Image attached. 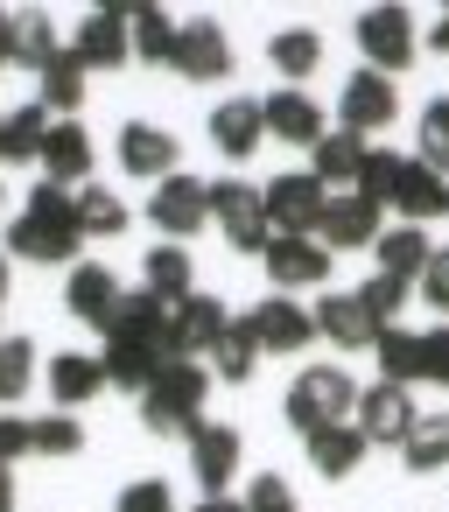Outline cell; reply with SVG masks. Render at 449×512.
Here are the masks:
<instances>
[{
  "label": "cell",
  "instance_id": "c3c4849f",
  "mask_svg": "<svg viewBox=\"0 0 449 512\" xmlns=\"http://www.w3.org/2000/svg\"><path fill=\"white\" fill-rule=\"evenodd\" d=\"M22 456H36V421L29 414H0V463H22Z\"/></svg>",
  "mask_w": 449,
  "mask_h": 512
},
{
  "label": "cell",
  "instance_id": "836d02e7",
  "mask_svg": "<svg viewBox=\"0 0 449 512\" xmlns=\"http://www.w3.org/2000/svg\"><path fill=\"white\" fill-rule=\"evenodd\" d=\"M43 141H50V113L43 106L0 113V162H43Z\"/></svg>",
  "mask_w": 449,
  "mask_h": 512
},
{
  "label": "cell",
  "instance_id": "4fadbf2b",
  "mask_svg": "<svg viewBox=\"0 0 449 512\" xmlns=\"http://www.w3.org/2000/svg\"><path fill=\"white\" fill-rule=\"evenodd\" d=\"M176 78H190V85H218V78H232V43H225V29H218L211 15H190V22H183Z\"/></svg>",
  "mask_w": 449,
  "mask_h": 512
},
{
  "label": "cell",
  "instance_id": "1f68e13d",
  "mask_svg": "<svg viewBox=\"0 0 449 512\" xmlns=\"http://www.w3.org/2000/svg\"><path fill=\"white\" fill-rule=\"evenodd\" d=\"M260 358H267V351H260V337H253V316H232V323H225V337L211 344V372H218L225 386H246Z\"/></svg>",
  "mask_w": 449,
  "mask_h": 512
},
{
  "label": "cell",
  "instance_id": "6da1fadb",
  "mask_svg": "<svg viewBox=\"0 0 449 512\" xmlns=\"http://www.w3.org/2000/svg\"><path fill=\"white\" fill-rule=\"evenodd\" d=\"M78 246H85V232H78V190H64L50 176L29 190L22 218L0 232V253H8V260H36V267H57V260L78 267Z\"/></svg>",
  "mask_w": 449,
  "mask_h": 512
},
{
  "label": "cell",
  "instance_id": "60d3db41",
  "mask_svg": "<svg viewBox=\"0 0 449 512\" xmlns=\"http://www.w3.org/2000/svg\"><path fill=\"white\" fill-rule=\"evenodd\" d=\"M414 162L449 176V99H428L421 106V127H414Z\"/></svg>",
  "mask_w": 449,
  "mask_h": 512
},
{
  "label": "cell",
  "instance_id": "83f0119b",
  "mask_svg": "<svg viewBox=\"0 0 449 512\" xmlns=\"http://www.w3.org/2000/svg\"><path fill=\"white\" fill-rule=\"evenodd\" d=\"M99 365H106V386H127V393H148L155 379H162V351L155 344H127V337H106V351H99Z\"/></svg>",
  "mask_w": 449,
  "mask_h": 512
},
{
  "label": "cell",
  "instance_id": "9c48e42d",
  "mask_svg": "<svg viewBox=\"0 0 449 512\" xmlns=\"http://www.w3.org/2000/svg\"><path fill=\"white\" fill-rule=\"evenodd\" d=\"M127 22H134V8H92L64 50H71L85 71H120V64L134 57V29H127Z\"/></svg>",
  "mask_w": 449,
  "mask_h": 512
},
{
  "label": "cell",
  "instance_id": "9a60e30c",
  "mask_svg": "<svg viewBox=\"0 0 449 512\" xmlns=\"http://www.w3.org/2000/svg\"><path fill=\"white\" fill-rule=\"evenodd\" d=\"M330 246H316V239H274L267 253H260V267H267V281H274V295H295V288H323L330 281Z\"/></svg>",
  "mask_w": 449,
  "mask_h": 512
},
{
  "label": "cell",
  "instance_id": "7dc6e473",
  "mask_svg": "<svg viewBox=\"0 0 449 512\" xmlns=\"http://www.w3.org/2000/svg\"><path fill=\"white\" fill-rule=\"evenodd\" d=\"M414 302H428L435 316H449V246H435V260L421 267V281H414Z\"/></svg>",
  "mask_w": 449,
  "mask_h": 512
},
{
  "label": "cell",
  "instance_id": "d6986e66",
  "mask_svg": "<svg viewBox=\"0 0 449 512\" xmlns=\"http://www.w3.org/2000/svg\"><path fill=\"white\" fill-rule=\"evenodd\" d=\"M260 113H267V134H281V141H295V148H316V141L330 134L323 106H316L302 85H274V92L260 99Z\"/></svg>",
  "mask_w": 449,
  "mask_h": 512
},
{
  "label": "cell",
  "instance_id": "b9f144b4",
  "mask_svg": "<svg viewBox=\"0 0 449 512\" xmlns=\"http://www.w3.org/2000/svg\"><path fill=\"white\" fill-rule=\"evenodd\" d=\"M400 169H407V155H393V148H365V169H358V197L365 204H393V190H400Z\"/></svg>",
  "mask_w": 449,
  "mask_h": 512
},
{
  "label": "cell",
  "instance_id": "603a6c76",
  "mask_svg": "<svg viewBox=\"0 0 449 512\" xmlns=\"http://www.w3.org/2000/svg\"><path fill=\"white\" fill-rule=\"evenodd\" d=\"M43 379H50V400H57L64 414L106 393V365H99V351H57Z\"/></svg>",
  "mask_w": 449,
  "mask_h": 512
},
{
  "label": "cell",
  "instance_id": "277c9868",
  "mask_svg": "<svg viewBox=\"0 0 449 512\" xmlns=\"http://www.w3.org/2000/svg\"><path fill=\"white\" fill-rule=\"evenodd\" d=\"M260 204H267V225H274V239H316L330 190H323L309 169H288V176L260 183Z\"/></svg>",
  "mask_w": 449,
  "mask_h": 512
},
{
  "label": "cell",
  "instance_id": "816d5d0a",
  "mask_svg": "<svg viewBox=\"0 0 449 512\" xmlns=\"http://www.w3.org/2000/svg\"><path fill=\"white\" fill-rule=\"evenodd\" d=\"M428 50H442V57H449V8H442V15H435V29H428Z\"/></svg>",
  "mask_w": 449,
  "mask_h": 512
},
{
  "label": "cell",
  "instance_id": "7402d4cb",
  "mask_svg": "<svg viewBox=\"0 0 449 512\" xmlns=\"http://www.w3.org/2000/svg\"><path fill=\"white\" fill-rule=\"evenodd\" d=\"M43 169H50V183H64V190H85V183H92V134H85L78 120H50Z\"/></svg>",
  "mask_w": 449,
  "mask_h": 512
},
{
  "label": "cell",
  "instance_id": "ffe728a7",
  "mask_svg": "<svg viewBox=\"0 0 449 512\" xmlns=\"http://www.w3.org/2000/svg\"><path fill=\"white\" fill-rule=\"evenodd\" d=\"M253 337H260V351L295 358V351L316 344V316L302 302H288V295H267V302H253Z\"/></svg>",
  "mask_w": 449,
  "mask_h": 512
},
{
  "label": "cell",
  "instance_id": "52a82bcc",
  "mask_svg": "<svg viewBox=\"0 0 449 512\" xmlns=\"http://www.w3.org/2000/svg\"><path fill=\"white\" fill-rule=\"evenodd\" d=\"M148 225L162 232V239H197L204 225H211V183H197V176H169V183H155V197H148Z\"/></svg>",
  "mask_w": 449,
  "mask_h": 512
},
{
  "label": "cell",
  "instance_id": "d6a6232c",
  "mask_svg": "<svg viewBox=\"0 0 449 512\" xmlns=\"http://www.w3.org/2000/svg\"><path fill=\"white\" fill-rule=\"evenodd\" d=\"M400 463H407L414 477L449 470V414H414V428H407V442H400Z\"/></svg>",
  "mask_w": 449,
  "mask_h": 512
},
{
  "label": "cell",
  "instance_id": "f35d334b",
  "mask_svg": "<svg viewBox=\"0 0 449 512\" xmlns=\"http://www.w3.org/2000/svg\"><path fill=\"white\" fill-rule=\"evenodd\" d=\"M372 351H379V379H393V386H414L421 379V330H400L393 323V330H379Z\"/></svg>",
  "mask_w": 449,
  "mask_h": 512
},
{
  "label": "cell",
  "instance_id": "11a10c76",
  "mask_svg": "<svg viewBox=\"0 0 449 512\" xmlns=\"http://www.w3.org/2000/svg\"><path fill=\"white\" fill-rule=\"evenodd\" d=\"M0 302H8V253H0Z\"/></svg>",
  "mask_w": 449,
  "mask_h": 512
},
{
  "label": "cell",
  "instance_id": "4316f807",
  "mask_svg": "<svg viewBox=\"0 0 449 512\" xmlns=\"http://www.w3.org/2000/svg\"><path fill=\"white\" fill-rule=\"evenodd\" d=\"M372 260H379V274L386 281H421V267L435 260V246H428V232L421 225H393V232H379V246H372Z\"/></svg>",
  "mask_w": 449,
  "mask_h": 512
},
{
  "label": "cell",
  "instance_id": "8992f818",
  "mask_svg": "<svg viewBox=\"0 0 449 512\" xmlns=\"http://www.w3.org/2000/svg\"><path fill=\"white\" fill-rule=\"evenodd\" d=\"M358 50H365V71L400 78V71L414 64V50H421L414 15H407V8H365V15H358Z\"/></svg>",
  "mask_w": 449,
  "mask_h": 512
},
{
  "label": "cell",
  "instance_id": "74e56055",
  "mask_svg": "<svg viewBox=\"0 0 449 512\" xmlns=\"http://www.w3.org/2000/svg\"><path fill=\"white\" fill-rule=\"evenodd\" d=\"M78 232H85V239H120V232H127V204H120V190L85 183V190H78Z\"/></svg>",
  "mask_w": 449,
  "mask_h": 512
},
{
  "label": "cell",
  "instance_id": "4dcf8cb0",
  "mask_svg": "<svg viewBox=\"0 0 449 512\" xmlns=\"http://www.w3.org/2000/svg\"><path fill=\"white\" fill-rule=\"evenodd\" d=\"M106 337L155 344V351H162V337H169V302H162V295H148V288H127V295H120V316H113V330H106Z\"/></svg>",
  "mask_w": 449,
  "mask_h": 512
},
{
  "label": "cell",
  "instance_id": "e0dca14e",
  "mask_svg": "<svg viewBox=\"0 0 449 512\" xmlns=\"http://www.w3.org/2000/svg\"><path fill=\"white\" fill-rule=\"evenodd\" d=\"M239 456H246V442H239V428H225V421H204V428L190 435V477L204 484V498H225V484L239 477Z\"/></svg>",
  "mask_w": 449,
  "mask_h": 512
},
{
  "label": "cell",
  "instance_id": "f907efd6",
  "mask_svg": "<svg viewBox=\"0 0 449 512\" xmlns=\"http://www.w3.org/2000/svg\"><path fill=\"white\" fill-rule=\"evenodd\" d=\"M15 57V8H0V64Z\"/></svg>",
  "mask_w": 449,
  "mask_h": 512
},
{
  "label": "cell",
  "instance_id": "ba28073f",
  "mask_svg": "<svg viewBox=\"0 0 449 512\" xmlns=\"http://www.w3.org/2000/svg\"><path fill=\"white\" fill-rule=\"evenodd\" d=\"M225 302L218 295H183V302H169V337H162V358H211V344L225 337Z\"/></svg>",
  "mask_w": 449,
  "mask_h": 512
},
{
  "label": "cell",
  "instance_id": "f1b7e54d",
  "mask_svg": "<svg viewBox=\"0 0 449 512\" xmlns=\"http://www.w3.org/2000/svg\"><path fill=\"white\" fill-rule=\"evenodd\" d=\"M302 449H309V470L337 484V477H351V470L365 463V449H372V442L358 435V421H337V428H323V435H309Z\"/></svg>",
  "mask_w": 449,
  "mask_h": 512
},
{
  "label": "cell",
  "instance_id": "bcb514c9",
  "mask_svg": "<svg viewBox=\"0 0 449 512\" xmlns=\"http://www.w3.org/2000/svg\"><path fill=\"white\" fill-rule=\"evenodd\" d=\"M358 295H365V309H372V316H379V323L393 330V316L407 309V295H414V288H407V281H386V274H372V281H365Z\"/></svg>",
  "mask_w": 449,
  "mask_h": 512
},
{
  "label": "cell",
  "instance_id": "484cf974",
  "mask_svg": "<svg viewBox=\"0 0 449 512\" xmlns=\"http://www.w3.org/2000/svg\"><path fill=\"white\" fill-rule=\"evenodd\" d=\"M36 106L57 113V120H78V106H85V64H78L71 50H57V57L36 71Z\"/></svg>",
  "mask_w": 449,
  "mask_h": 512
},
{
  "label": "cell",
  "instance_id": "d4e9b609",
  "mask_svg": "<svg viewBox=\"0 0 449 512\" xmlns=\"http://www.w3.org/2000/svg\"><path fill=\"white\" fill-rule=\"evenodd\" d=\"M393 211H400L407 225H421V232H428V218H449V176H435V169L407 162V169H400V190H393Z\"/></svg>",
  "mask_w": 449,
  "mask_h": 512
},
{
  "label": "cell",
  "instance_id": "5bb4252c",
  "mask_svg": "<svg viewBox=\"0 0 449 512\" xmlns=\"http://www.w3.org/2000/svg\"><path fill=\"white\" fill-rule=\"evenodd\" d=\"M393 113H400L393 78H379V71L344 78V92H337V127H351V134H379V127H393Z\"/></svg>",
  "mask_w": 449,
  "mask_h": 512
},
{
  "label": "cell",
  "instance_id": "d590c367",
  "mask_svg": "<svg viewBox=\"0 0 449 512\" xmlns=\"http://www.w3.org/2000/svg\"><path fill=\"white\" fill-rule=\"evenodd\" d=\"M57 50H64V43H57V22H50L43 8H15V57H8V64H29V71H43Z\"/></svg>",
  "mask_w": 449,
  "mask_h": 512
},
{
  "label": "cell",
  "instance_id": "8d00e7d4",
  "mask_svg": "<svg viewBox=\"0 0 449 512\" xmlns=\"http://www.w3.org/2000/svg\"><path fill=\"white\" fill-rule=\"evenodd\" d=\"M267 64L295 85V78H316V64H323V36L316 29H281L274 43H267Z\"/></svg>",
  "mask_w": 449,
  "mask_h": 512
},
{
  "label": "cell",
  "instance_id": "ab89813d",
  "mask_svg": "<svg viewBox=\"0 0 449 512\" xmlns=\"http://www.w3.org/2000/svg\"><path fill=\"white\" fill-rule=\"evenodd\" d=\"M36 386V344L29 337H0V407H22Z\"/></svg>",
  "mask_w": 449,
  "mask_h": 512
},
{
  "label": "cell",
  "instance_id": "ac0fdd59",
  "mask_svg": "<svg viewBox=\"0 0 449 512\" xmlns=\"http://www.w3.org/2000/svg\"><path fill=\"white\" fill-rule=\"evenodd\" d=\"M120 295H127V288L113 281V267H106V260H78V267H71V281H64L71 316H78V323H92V330H113Z\"/></svg>",
  "mask_w": 449,
  "mask_h": 512
},
{
  "label": "cell",
  "instance_id": "cb8c5ba5",
  "mask_svg": "<svg viewBox=\"0 0 449 512\" xmlns=\"http://www.w3.org/2000/svg\"><path fill=\"white\" fill-rule=\"evenodd\" d=\"M358 169H365V134H351V127H337L309 148V176L323 190H358Z\"/></svg>",
  "mask_w": 449,
  "mask_h": 512
},
{
  "label": "cell",
  "instance_id": "7a4b0ae2",
  "mask_svg": "<svg viewBox=\"0 0 449 512\" xmlns=\"http://www.w3.org/2000/svg\"><path fill=\"white\" fill-rule=\"evenodd\" d=\"M204 400H211V365H197V358H169L162 365V379L141 393V428L148 435H197L204 428Z\"/></svg>",
  "mask_w": 449,
  "mask_h": 512
},
{
  "label": "cell",
  "instance_id": "ee69618b",
  "mask_svg": "<svg viewBox=\"0 0 449 512\" xmlns=\"http://www.w3.org/2000/svg\"><path fill=\"white\" fill-rule=\"evenodd\" d=\"M113 512H183V505H176L169 477H134V484L120 491V505H113Z\"/></svg>",
  "mask_w": 449,
  "mask_h": 512
},
{
  "label": "cell",
  "instance_id": "f6af8a7d",
  "mask_svg": "<svg viewBox=\"0 0 449 512\" xmlns=\"http://www.w3.org/2000/svg\"><path fill=\"white\" fill-rule=\"evenodd\" d=\"M246 512H295V484L281 477V470H267V477H253L246 484V498H239Z\"/></svg>",
  "mask_w": 449,
  "mask_h": 512
},
{
  "label": "cell",
  "instance_id": "7bdbcfd3",
  "mask_svg": "<svg viewBox=\"0 0 449 512\" xmlns=\"http://www.w3.org/2000/svg\"><path fill=\"white\" fill-rule=\"evenodd\" d=\"M85 449V421L78 414H36V456H78Z\"/></svg>",
  "mask_w": 449,
  "mask_h": 512
},
{
  "label": "cell",
  "instance_id": "3957f363",
  "mask_svg": "<svg viewBox=\"0 0 449 512\" xmlns=\"http://www.w3.org/2000/svg\"><path fill=\"white\" fill-rule=\"evenodd\" d=\"M351 414H358V386H351L344 365H302L295 386H288V400H281V421L302 442L323 435V428H337V421H351Z\"/></svg>",
  "mask_w": 449,
  "mask_h": 512
},
{
  "label": "cell",
  "instance_id": "8fae6325",
  "mask_svg": "<svg viewBox=\"0 0 449 512\" xmlns=\"http://www.w3.org/2000/svg\"><path fill=\"white\" fill-rule=\"evenodd\" d=\"M386 211L379 204H365L358 190H337L330 204H323V225H316V246H330V253H358V246H379V225Z\"/></svg>",
  "mask_w": 449,
  "mask_h": 512
},
{
  "label": "cell",
  "instance_id": "2e32d148",
  "mask_svg": "<svg viewBox=\"0 0 449 512\" xmlns=\"http://www.w3.org/2000/svg\"><path fill=\"white\" fill-rule=\"evenodd\" d=\"M309 316H316V337H330L337 351H372V344H379V330H386V323L365 309V295H358V288H344V295H323Z\"/></svg>",
  "mask_w": 449,
  "mask_h": 512
},
{
  "label": "cell",
  "instance_id": "681fc988",
  "mask_svg": "<svg viewBox=\"0 0 449 512\" xmlns=\"http://www.w3.org/2000/svg\"><path fill=\"white\" fill-rule=\"evenodd\" d=\"M421 379H435V386H449V323H435V330H421Z\"/></svg>",
  "mask_w": 449,
  "mask_h": 512
},
{
  "label": "cell",
  "instance_id": "5b68a950",
  "mask_svg": "<svg viewBox=\"0 0 449 512\" xmlns=\"http://www.w3.org/2000/svg\"><path fill=\"white\" fill-rule=\"evenodd\" d=\"M211 225H218L225 246H239V253H267V246H274V225H267L260 183H246V176L211 183Z\"/></svg>",
  "mask_w": 449,
  "mask_h": 512
},
{
  "label": "cell",
  "instance_id": "44dd1931",
  "mask_svg": "<svg viewBox=\"0 0 449 512\" xmlns=\"http://www.w3.org/2000/svg\"><path fill=\"white\" fill-rule=\"evenodd\" d=\"M260 141H267V113H260V99H225V106L211 113V148H218L225 162H246Z\"/></svg>",
  "mask_w": 449,
  "mask_h": 512
},
{
  "label": "cell",
  "instance_id": "7c38bea8",
  "mask_svg": "<svg viewBox=\"0 0 449 512\" xmlns=\"http://www.w3.org/2000/svg\"><path fill=\"white\" fill-rule=\"evenodd\" d=\"M414 393L407 386H393V379H379V386H358V435L379 449V442H407V428H414Z\"/></svg>",
  "mask_w": 449,
  "mask_h": 512
},
{
  "label": "cell",
  "instance_id": "f5cc1de1",
  "mask_svg": "<svg viewBox=\"0 0 449 512\" xmlns=\"http://www.w3.org/2000/svg\"><path fill=\"white\" fill-rule=\"evenodd\" d=\"M0 512H15V470L0 463Z\"/></svg>",
  "mask_w": 449,
  "mask_h": 512
},
{
  "label": "cell",
  "instance_id": "db71d44e",
  "mask_svg": "<svg viewBox=\"0 0 449 512\" xmlns=\"http://www.w3.org/2000/svg\"><path fill=\"white\" fill-rule=\"evenodd\" d=\"M197 512H246L239 498H197Z\"/></svg>",
  "mask_w": 449,
  "mask_h": 512
},
{
  "label": "cell",
  "instance_id": "f546056e",
  "mask_svg": "<svg viewBox=\"0 0 449 512\" xmlns=\"http://www.w3.org/2000/svg\"><path fill=\"white\" fill-rule=\"evenodd\" d=\"M141 288L148 295H162V302H183V295H197V267H190V246H148V260H141Z\"/></svg>",
  "mask_w": 449,
  "mask_h": 512
},
{
  "label": "cell",
  "instance_id": "e575fe53",
  "mask_svg": "<svg viewBox=\"0 0 449 512\" xmlns=\"http://www.w3.org/2000/svg\"><path fill=\"white\" fill-rule=\"evenodd\" d=\"M134 57L141 64H169L176 71V43H183V22H169V8H134Z\"/></svg>",
  "mask_w": 449,
  "mask_h": 512
},
{
  "label": "cell",
  "instance_id": "30bf717a",
  "mask_svg": "<svg viewBox=\"0 0 449 512\" xmlns=\"http://www.w3.org/2000/svg\"><path fill=\"white\" fill-rule=\"evenodd\" d=\"M113 155H120V169L134 183H169L176 176V134H162L155 120H127L113 134Z\"/></svg>",
  "mask_w": 449,
  "mask_h": 512
}]
</instances>
